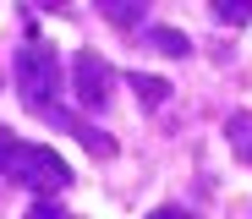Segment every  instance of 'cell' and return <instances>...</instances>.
I'll return each mask as SVG.
<instances>
[{"mask_svg":"<svg viewBox=\"0 0 252 219\" xmlns=\"http://www.w3.org/2000/svg\"><path fill=\"white\" fill-rule=\"evenodd\" d=\"M154 219H187V214H176V208H164V214H154Z\"/></svg>","mask_w":252,"mask_h":219,"instance_id":"cell-8","label":"cell"},{"mask_svg":"<svg viewBox=\"0 0 252 219\" xmlns=\"http://www.w3.org/2000/svg\"><path fill=\"white\" fill-rule=\"evenodd\" d=\"M28 219H66V208H61V203H38Z\"/></svg>","mask_w":252,"mask_h":219,"instance_id":"cell-6","label":"cell"},{"mask_svg":"<svg viewBox=\"0 0 252 219\" xmlns=\"http://www.w3.org/2000/svg\"><path fill=\"white\" fill-rule=\"evenodd\" d=\"M225 131H230V143H236V154H241V159L252 164V115H236V121H230Z\"/></svg>","mask_w":252,"mask_h":219,"instance_id":"cell-5","label":"cell"},{"mask_svg":"<svg viewBox=\"0 0 252 219\" xmlns=\"http://www.w3.org/2000/svg\"><path fill=\"white\" fill-rule=\"evenodd\" d=\"M17 94L28 110L55 115V94H61V50L44 38H28V50L17 55Z\"/></svg>","mask_w":252,"mask_h":219,"instance_id":"cell-1","label":"cell"},{"mask_svg":"<svg viewBox=\"0 0 252 219\" xmlns=\"http://www.w3.org/2000/svg\"><path fill=\"white\" fill-rule=\"evenodd\" d=\"M71 82H77V99L88 104V110H104L110 94H115V71H110L94 50H82V55L71 61Z\"/></svg>","mask_w":252,"mask_h":219,"instance_id":"cell-3","label":"cell"},{"mask_svg":"<svg viewBox=\"0 0 252 219\" xmlns=\"http://www.w3.org/2000/svg\"><path fill=\"white\" fill-rule=\"evenodd\" d=\"M6 159H11V131L0 126V170H6Z\"/></svg>","mask_w":252,"mask_h":219,"instance_id":"cell-7","label":"cell"},{"mask_svg":"<svg viewBox=\"0 0 252 219\" xmlns=\"http://www.w3.org/2000/svg\"><path fill=\"white\" fill-rule=\"evenodd\" d=\"M132 88H137V99H143V104H164V99H170V82H164V77H148V71H137Z\"/></svg>","mask_w":252,"mask_h":219,"instance_id":"cell-4","label":"cell"},{"mask_svg":"<svg viewBox=\"0 0 252 219\" xmlns=\"http://www.w3.org/2000/svg\"><path fill=\"white\" fill-rule=\"evenodd\" d=\"M6 175H11L17 187L38 192V197H50V192H66V187H71L66 159H61V154H50V148H38V143H11Z\"/></svg>","mask_w":252,"mask_h":219,"instance_id":"cell-2","label":"cell"}]
</instances>
